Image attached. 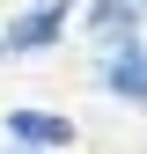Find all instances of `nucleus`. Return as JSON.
Instances as JSON below:
<instances>
[{
  "mask_svg": "<svg viewBox=\"0 0 147 154\" xmlns=\"http://www.w3.org/2000/svg\"><path fill=\"white\" fill-rule=\"evenodd\" d=\"M96 81L118 95V103L147 110V44H140V29L133 37H110V44L96 51Z\"/></svg>",
  "mask_w": 147,
  "mask_h": 154,
  "instance_id": "obj_1",
  "label": "nucleus"
},
{
  "mask_svg": "<svg viewBox=\"0 0 147 154\" xmlns=\"http://www.w3.org/2000/svg\"><path fill=\"white\" fill-rule=\"evenodd\" d=\"M66 15H74V0H37L30 15H15L8 29H0V59H30V51H52L66 37Z\"/></svg>",
  "mask_w": 147,
  "mask_h": 154,
  "instance_id": "obj_2",
  "label": "nucleus"
},
{
  "mask_svg": "<svg viewBox=\"0 0 147 154\" xmlns=\"http://www.w3.org/2000/svg\"><path fill=\"white\" fill-rule=\"evenodd\" d=\"M8 140L30 147V154H44V147H74V125L52 118V110H8Z\"/></svg>",
  "mask_w": 147,
  "mask_h": 154,
  "instance_id": "obj_3",
  "label": "nucleus"
},
{
  "mask_svg": "<svg viewBox=\"0 0 147 154\" xmlns=\"http://www.w3.org/2000/svg\"><path fill=\"white\" fill-rule=\"evenodd\" d=\"M140 15H147V0H96V8H88V37H133L140 29Z\"/></svg>",
  "mask_w": 147,
  "mask_h": 154,
  "instance_id": "obj_4",
  "label": "nucleus"
}]
</instances>
